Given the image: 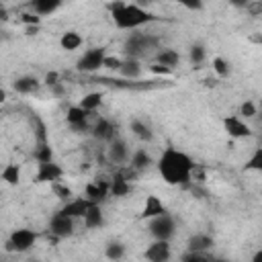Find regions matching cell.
I'll use <instances>...</instances> for the list:
<instances>
[{
	"label": "cell",
	"instance_id": "5",
	"mask_svg": "<svg viewBox=\"0 0 262 262\" xmlns=\"http://www.w3.org/2000/svg\"><path fill=\"white\" fill-rule=\"evenodd\" d=\"M104 57H106L104 47H92V49L82 53V57L76 61V66L80 72L92 74V72H98L100 68H104Z\"/></svg>",
	"mask_w": 262,
	"mask_h": 262
},
{
	"label": "cell",
	"instance_id": "17",
	"mask_svg": "<svg viewBox=\"0 0 262 262\" xmlns=\"http://www.w3.org/2000/svg\"><path fill=\"white\" fill-rule=\"evenodd\" d=\"M12 86H14V90L20 92V94H33V92H37V90L41 88V82H39L35 76H20V78L14 80Z\"/></svg>",
	"mask_w": 262,
	"mask_h": 262
},
{
	"label": "cell",
	"instance_id": "35",
	"mask_svg": "<svg viewBox=\"0 0 262 262\" xmlns=\"http://www.w3.org/2000/svg\"><path fill=\"white\" fill-rule=\"evenodd\" d=\"M182 262H215V258H209L205 252H186Z\"/></svg>",
	"mask_w": 262,
	"mask_h": 262
},
{
	"label": "cell",
	"instance_id": "44",
	"mask_svg": "<svg viewBox=\"0 0 262 262\" xmlns=\"http://www.w3.org/2000/svg\"><path fill=\"white\" fill-rule=\"evenodd\" d=\"M256 41H258V43H262V37H258V39H256Z\"/></svg>",
	"mask_w": 262,
	"mask_h": 262
},
{
	"label": "cell",
	"instance_id": "27",
	"mask_svg": "<svg viewBox=\"0 0 262 262\" xmlns=\"http://www.w3.org/2000/svg\"><path fill=\"white\" fill-rule=\"evenodd\" d=\"M100 102H102V92H88V94L82 96L80 106H82L84 111H88V113H94V111L100 106Z\"/></svg>",
	"mask_w": 262,
	"mask_h": 262
},
{
	"label": "cell",
	"instance_id": "10",
	"mask_svg": "<svg viewBox=\"0 0 262 262\" xmlns=\"http://www.w3.org/2000/svg\"><path fill=\"white\" fill-rule=\"evenodd\" d=\"M84 194L88 201L100 205L108 194H111V182L106 180H94V182H88L86 188H84Z\"/></svg>",
	"mask_w": 262,
	"mask_h": 262
},
{
	"label": "cell",
	"instance_id": "11",
	"mask_svg": "<svg viewBox=\"0 0 262 262\" xmlns=\"http://www.w3.org/2000/svg\"><path fill=\"white\" fill-rule=\"evenodd\" d=\"M92 205H96V203L88 201L86 196H82V199H72V201H68V203L59 209V213H61V215H66V217L78 219V217H84V215H86V211H88Z\"/></svg>",
	"mask_w": 262,
	"mask_h": 262
},
{
	"label": "cell",
	"instance_id": "21",
	"mask_svg": "<svg viewBox=\"0 0 262 262\" xmlns=\"http://www.w3.org/2000/svg\"><path fill=\"white\" fill-rule=\"evenodd\" d=\"M129 192H131V182L117 172L115 178L111 180V194L113 196H127Z\"/></svg>",
	"mask_w": 262,
	"mask_h": 262
},
{
	"label": "cell",
	"instance_id": "22",
	"mask_svg": "<svg viewBox=\"0 0 262 262\" xmlns=\"http://www.w3.org/2000/svg\"><path fill=\"white\" fill-rule=\"evenodd\" d=\"M213 246V239L205 233H196L188 239V252H205Z\"/></svg>",
	"mask_w": 262,
	"mask_h": 262
},
{
	"label": "cell",
	"instance_id": "15",
	"mask_svg": "<svg viewBox=\"0 0 262 262\" xmlns=\"http://www.w3.org/2000/svg\"><path fill=\"white\" fill-rule=\"evenodd\" d=\"M90 131H92V135H94V139H98V141H115V125L108 121V119H98L92 127H90Z\"/></svg>",
	"mask_w": 262,
	"mask_h": 262
},
{
	"label": "cell",
	"instance_id": "16",
	"mask_svg": "<svg viewBox=\"0 0 262 262\" xmlns=\"http://www.w3.org/2000/svg\"><path fill=\"white\" fill-rule=\"evenodd\" d=\"M106 156H108L111 164H125L129 160V147H127V143L123 139H115V141L108 143Z\"/></svg>",
	"mask_w": 262,
	"mask_h": 262
},
{
	"label": "cell",
	"instance_id": "29",
	"mask_svg": "<svg viewBox=\"0 0 262 262\" xmlns=\"http://www.w3.org/2000/svg\"><path fill=\"white\" fill-rule=\"evenodd\" d=\"M104 256L108 258V260H121L123 256H125V246L123 244H119V242H111V244H106V248H104Z\"/></svg>",
	"mask_w": 262,
	"mask_h": 262
},
{
	"label": "cell",
	"instance_id": "3",
	"mask_svg": "<svg viewBox=\"0 0 262 262\" xmlns=\"http://www.w3.org/2000/svg\"><path fill=\"white\" fill-rule=\"evenodd\" d=\"M158 43L156 37H149V35H143V33H133L127 41H125V53L129 57H135L139 59L143 53H147V49H151L154 45Z\"/></svg>",
	"mask_w": 262,
	"mask_h": 262
},
{
	"label": "cell",
	"instance_id": "26",
	"mask_svg": "<svg viewBox=\"0 0 262 262\" xmlns=\"http://www.w3.org/2000/svg\"><path fill=\"white\" fill-rule=\"evenodd\" d=\"M2 180L6 182V184H10V186H16L18 182H20V168H18V164H6L4 168H2Z\"/></svg>",
	"mask_w": 262,
	"mask_h": 262
},
{
	"label": "cell",
	"instance_id": "25",
	"mask_svg": "<svg viewBox=\"0 0 262 262\" xmlns=\"http://www.w3.org/2000/svg\"><path fill=\"white\" fill-rule=\"evenodd\" d=\"M151 162H154V160H151V156H149L145 149H135L133 156H131V164H129V166L139 172V170H145Z\"/></svg>",
	"mask_w": 262,
	"mask_h": 262
},
{
	"label": "cell",
	"instance_id": "12",
	"mask_svg": "<svg viewBox=\"0 0 262 262\" xmlns=\"http://www.w3.org/2000/svg\"><path fill=\"white\" fill-rule=\"evenodd\" d=\"M170 254H172L170 244L164 242V239H156V242L149 244L147 250H145L147 262H168V260H170Z\"/></svg>",
	"mask_w": 262,
	"mask_h": 262
},
{
	"label": "cell",
	"instance_id": "6",
	"mask_svg": "<svg viewBox=\"0 0 262 262\" xmlns=\"http://www.w3.org/2000/svg\"><path fill=\"white\" fill-rule=\"evenodd\" d=\"M174 229H176V223H174V217L170 213H164V215H160V217L149 221V233L156 239L168 242L174 235Z\"/></svg>",
	"mask_w": 262,
	"mask_h": 262
},
{
	"label": "cell",
	"instance_id": "43",
	"mask_svg": "<svg viewBox=\"0 0 262 262\" xmlns=\"http://www.w3.org/2000/svg\"><path fill=\"white\" fill-rule=\"evenodd\" d=\"M39 31V27H27V35H35Z\"/></svg>",
	"mask_w": 262,
	"mask_h": 262
},
{
	"label": "cell",
	"instance_id": "33",
	"mask_svg": "<svg viewBox=\"0 0 262 262\" xmlns=\"http://www.w3.org/2000/svg\"><path fill=\"white\" fill-rule=\"evenodd\" d=\"M211 66H213V72H215L219 78H227V76H229V63H227L223 57H219V55L213 57V63H211Z\"/></svg>",
	"mask_w": 262,
	"mask_h": 262
},
{
	"label": "cell",
	"instance_id": "37",
	"mask_svg": "<svg viewBox=\"0 0 262 262\" xmlns=\"http://www.w3.org/2000/svg\"><path fill=\"white\" fill-rule=\"evenodd\" d=\"M121 66H123V59L121 57H115V55H106L104 57V68H108L113 72H119Z\"/></svg>",
	"mask_w": 262,
	"mask_h": 262
},
{
	"label": "cell",
	"instance_id": "40",
	"mask_svg": "<svg viewBox=\"0 0 262 262\" xmlns=\"http://www.w3.org/2000/svg\"><path fill=\"white\" fill-rule=\"evenodd\" d=\"M149 72H151V74H156V76H168L172 70H170V68H166V66L154 63V66H149Z\"/></svg>",
	"mask_w": 262,
	"mask_h": 262
},
{
	"label": "cell",
	"instance_id": "13",
	"mask_svg": "<svg viewBox=\"0 0 262 262\" xmlns=\"http://www.w3.org/2000/svg\"><path fill=\"white\" fill-rule=\"evenodd\" d=\"M164 213H168V211H166L162 199L156 196V194H147V199H145V203H143V209H141L139 217L151 221V219H156V217H160V215H164Z\"/></svg>",
	"mask_w": 262,
	"mask_h": 262
},
{
	"label": "cell",
	"instance_id": "1",
	"mask_svg": "<svg viewBox=\"0 0 262 262\" xmlns=\"http://www.w3.org/2000/svg\"><path fill=\"white\" fill-rule=\"evenodd\" d=\"M156 164H158L160 176L168 184H172V186H176V184H188L190 178H192V172L196 168V164L192 162V158L188 154L176 149V147L164 149Z\"/></svg>",
	"mask_w": 262,
	"mask_h": 262
},
{
	"label": "cell",
	"instance_id": "19",
	"mask_svg": "<svg viewBox=\"0 0 262 262\" xmlns=\"http://www.w3.org/2000/svg\"><path fill=\"white\" fill-rule=\"evenodd\" d=\"M178 61H180V55H178L176 49L166 47V49H160V51L156 53V63L166 66V68H170V70H174V68L178 66Z\"/></svg>",
	"mask_w": 262,
	"mask_h": 262
},
{
	"label": "cell",
	"instance_id": "28",
	"mask_svg": "<svg viewBox=\"0 0 262 262\" xmlns=\"http://www.w3.org/2000/svg\"><path fill=\"white\" fill-rule=\"evenodd\" d=\"M129 127H131V131H133V135H135V137H139V139H143V141L151 139V131H149V127H147L143 121H139V119H133Z\"/></svg>",
	"mask_w": 262,
	"mask_h": 262
},
{
	"label": "cell",
	"instance_id": "7",
	"mask_svg": "<svg viewBox=\"0 0 262 262\" xmlns=\"http://www.w3.org/2000/svg\"><path fill=\"white\" fill-rule=\"evenodd\" d=\"M223 127L227 131L229 137L233 139H242V137H250L252 135V127L239 117V115H229L223 119Z\"/></svg>",
	"mask_w": 262,
	"mask_h": 262
},
{
	"label": "cell",
	"instance_id": "34",
	"mask_svg": "<svg viewBox=\"0 0 262 262\" xmlns=\"http://www.w3.org/2000/svg\"><path fill=\"white\" fill-rule=\"evenodd\" d=\"M53 186V192H55V196L57 199H61V201H72V188L70 186H66V184H61V182H53L51 184Z\"/></svg>",
	"mask_w": 262,
	"mask_h": 262
},
{
	"label": "cell",
	"instance_id": "30",
	"mask_svg": "<svg viewBox=\"0 0 262 262\" xmlns=\"http://www.w3.org/2000/svg\"><path fill=\"white\" fill-rule=\"evenodd\" d=\"M35 160H37L39 164L53 162V151H51V145H49V143H39V145H37V151H35Z\"/></svg>",
	"mask_w": 262,
	"mask_h": 262
},
{
	"label": "cell",
	"instance_id": "41",
	"mask_svg": "<svg viewBox=\"0 0 262 262\" xmlns=\"http://www.w3.org/2000/svg\"><path fill=\"white\" fill-rule=\"evenodd\" d=\"M184 6H186V8H190V10H201V8H203V4H201V2H184Z\"/></svg>",
	"mask_w": 262,
	"mask_h": 262
},
{
	"label": "cell",
	"instance_id": "2",
	"mask_svg": "<svg viewBox=\"0 0 262 262\" xmlns=\"http://www.w3.org/2000/svg\"><path fill=\"white\" fill-rule=\"evenodd\" d=\"M108 10H111V16H113V23L117 29H123V31H135L151 20H156V16L141 8L139 4H127V2H111L108 4Z\"/></svg>",
	"mask_w": 262,
	"mask_h": 262
},
{
	"label": "cell",
	"instance_id": "8",
	"mask_svg": "<svg viewBox=\"0 0 262 262\" xmlns=\"http://www.w3.org/2000/svg\"><path fill=\"white\" fill-rule=\"evenodd\" d=\"M49 233H53L55 237H68L74 233V219L61 215L59 211L49 219Z\"/></svg>",
	"mask_w": 262,
	"mask_h": 262
},
{
	"label": "cell",
	"instance_id": "23",
	"mask_svg": "<svg viewBox=\"0 0 262 262\" xmlns=\"http://www.w3.org/2000/svg\"><path fill=\"white\" fill-rule=\"evenodd\" d=\"M59 45H61V49H66V51H76V49L82 45V37H80L76 31H66V33L61 35V39H59Z\"/></svg>",
	"mask_w": 262,
	"mask_h": 262
},
{
	"label": "cell",
	"instance_id": "32",
	"mask_svg": "<svg viewBox=\"0 0 262 262\" xmlns=\"http://www.w3.org/2000/svg\"><path fill=\"white\" fill-rule=\"evenodd\" d=\"M205 55H207V51H205V47H203V45H192V47H190V51H188V59H190V63H192V66L203 63V61H205Z\"/></svg>",
	"mask_w": 262,
	"mask_h": 262
},
{
	"label": "cell",
	"instance_id": "36",
	"mask_svg": "<svg viewBox=\"0 0 262 262\" xmlns=\"http://www.w3.org/2000/svg\"><path fill=\"white\" fill-rule=\"evenodd\" d=\"M256 115H258V108H256V104H254L252 100L242 102V106H239V117H242V119H252V117H256Z\"/></svg>",
	"mask_w": 262,
	"mask_h": 262
},
{
	"label": "cell",
	"instance_id": "20",
	"mask_svg": "<svg viewBox=\"0 0 262 262\" xmlns=\"http://www.w3.org/2000/svg\"><path fill=\"white\" fill-rule=\"evenodd\" d=\"M82 219H84V225H86L88 229L102 227V223H104V215H102L100 205H92V207L86 211V215H84Z\"/></svg>",
	"mask_w": 262,
	"mask_h": 262
},
{
	"label": "cell",
	"instance_id": "14",
	"mask_svg": "<svg viewBox=\"0 0 262 262\" xmlns=\"http://www.w3.org/2000/svg\"><path fill=\"white\" fill-rule=\"evenodd\" d=\"M90 115H92V113H88V111H84L80 104H76V106H70V108H68L66 121H68V125L74 127V129H88V117H90Z\"/></svg>",
	"mask_w": 262,
	"mask_h": 262
},
{
	"label": "cell",
	"instance_id": "39",
	"mask_svg": "<svg viewBox=\"0 0 262 262\" xmlns=\"http://www.w3.org/2000/svg\"><path fill=\"white\" fill-rule=\"evenodd\" d=\"M43 82H45L47 86H51V88H53V86H57V84H59V74H57V72H47V74H45V78H43Z\"/></svg>",
	"mask_w": 262,
	"mask_h": 262
},
{
	"label": "cell",
	"instance_id": "18",
	"mask_svg": "<svg viewBox=\"0 0 262 262\" xmlns=\"http://www.w3.org/2000/svg\"><path fill=\"white\" fill-rule=\"evenodd\" d=\"M59 6H61V2H59V0H35V2H31V4H29L31 12H35V14H39V16L53 14Z\"/></svg>",
	"mask_w": 262,
	"mask_h": 262
},
{
	"label": "cell",
	"instance_id": "31",
	"mask_svg": "<svg viewBox=\"0 0 262 262\" xmlns=\"http://www.w3.org/2000/svg\"><path fill=\"white\" fill-rule=\"evenodd\" d=\"M246 170L262 172V147H256V149H254V154H252L250 160L246 162Z\"/></svg>",
	"mask_w": 262,
	"mask_h": 262
},
{
	"label": "cell",
	"instance_id": "4",
	"mask_svg": "<svg viewBox=\"0 0 262 262\" xmlns=\"http://www.w3.org/2000/svg\"><path fill=\"white\" fill-rule=\"evenodd\" d=\"M37 242V233L33 229H27V227H20V229H14L6 242V250L10 252H27L35 246Z\"/></svg>",
	"mask_w": 262,
	"mask_h": 262
},
{
	"label": "cell",
	"instance_id": "38",
	"mask_svg": "<svg viewBox=\"0 0 262 262\" xmlns=\"http://www.w3.org/2000/svg\"><path fill=\"white\" fill-rule=\"evenodd\" d=\"M20 20H23L27 27H39L41 16H39V14H35V12H25V14L20 16Z\"/></svg>",
	"mask_w": 262,
	"mask_h": 262
},
{
	"label": "cell",
	"instance_id": "24",
	"mask_svg": "<svg viewBox=\"0 0 262 262\" xmlns=\"http://www.w3.org/2000/svg\"><path fill=\"white\" fill-rule=\"evenodd\" d=\"M125 78H139L141 76V63H139V59H135V57H127V59H123V66H121V70H119Z\"/></svg>",
	"mask_w": 262,
	"mask_h": 262
},
{
	"label": "cell",
	"instance_id": "9",
	"mask_svg": "<svg viewBox=\"0 0 262 262\" xmlns=\"http://www.w3.org/2000/svg\"><path fill=\"white\" fill-rule=\"evenodd\" d=\"M61 176H63V170H61L59 164L45 162V164H39L37 174H35V180L37 182H49V184H53V182H59Z\"/></svg>",
	"mask_w": 262,
	"mask_h": 262
},
{
	"label": "cell",
	"instance_id": "42",
	"mask_svg": "<svg viewBox=\"0 0 262 262\" xmlns=\"http://www.w3.org/2000/svg\"><path fill=\"white\" fill-rule=\"evenodd\" d=\"M250 262H262V250H258L254 256H252V260Z\"/></svg>",
	"mask_w": 262,
	"mask_h": 262
}]
</instances>
